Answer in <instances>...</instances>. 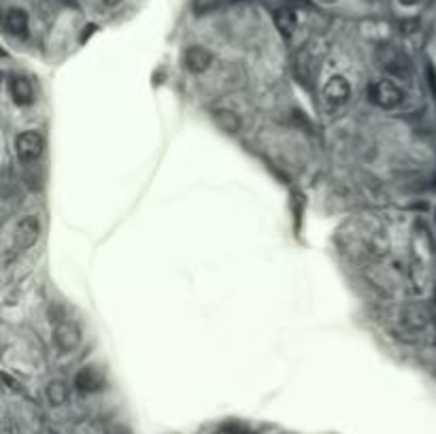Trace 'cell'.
I'll list each match as a JSON object with an SVG mask.
<instances>
[{
    "label": "cell",
    "mask_w": 436,
    "mask_h": 434,
    "mask_svg": "<svg viewBox=\"0 0 436 434\" xmlns=\"http://www.w3.org/2000/svg\"><path fill=\"white\" fill-rule=\"evenodd\" d=\"M9 90H11L15 105L28 107V105L35 103V87H32V83L26 77H13L11 83H9Z\"/></svg>",
    "instance_id": "ba28073f"
},
{
    "label": "cell",
    "mask_w": 436,
    "mask_h": 434,
    "mask_svg": "<svg viewBox=\"0 0 436 434\" xmlns=\"http://www.w3.org/2000/svg\"><path fill=\"white\" fill-rule=\"evenodd\" d=\"M47 398H49V403L53 407H60L69 400V387H66L62 381H51L47 385Z\"/></svg>",
    "instance_id": "4fadbf2b"
},
{
    "label": "cell",
    "mask_w": 436,
    "mask_h": 434,
    "mask_svg": "<svg viewBox=\"0 0 436 434\" xmlns=\"http://www.w3.org/2000/svg\"><path fill=\"white\" fill-rule=\"evenodd\" d=\"M417 3H419V0H400V5H405V7H413Z\"/></svg>",
    "instance_id": "9a60e30c"
},
{
    "label": "cell",
    "mask_w": 436,
    "mask_h": 434,
    "mask_svg": "<svg viewBox=\"0 0 436 434\" xmlns=\"http://www.w3.org/2000/svg\"><path fill=\"white\" fill-rule=\"evenodd\" d=\"M275 26L283 37H292V32L296 30V13L287 7L279 9L275 13Z\"/></svg>",
    "instance_id": "8fae6325"
},
{
    "label": "cell",
    "mask_w": 436,
    "mask_h": 434,
    "mask_svg": "<svg viewBox=\"0 0 436 434\" xmlns=\"http://www.w3.org/2000/svg\"><path fill=\"white\" fill-rule=\"evenodd\" d=\"M183 62H185V69H187L190 73L198 75V73H205V71L209 69L211 62H213V56H211L209 49L194 45V47H190V49L185 51Z\"/></svg>",
    "instance_id": "52a82bcc"
},
{
    "label": "cell",
    "mask_w": 436,
    "mask_h": 434,
    "mask_svg": "<svg viewBox=\"0 0 436 434\" xmlns=\"http://www.w3.org/2000/svg\"><path fill=\"white\" fill-rule=\"evenodd\" d=\"M377 58H379L381 69L385 73H389L392 77H396V79L409 77V73H411V60H409V56L402 51V49H398L394 45H385V47L379 49V56Z\"/></svg>",
    "instance_id": "7a4b0ae2"
},
{
    "label": "cell",
    "mask_w": 436,
    "mask_h": 434,
    "mask_svg": "<svg viewBox=\"0 0 436 434\" xmlns=\"http://www.w3.org/2000/svg\"><path fill=\"white\" fill-rule=\"evenodd\" d=\"M324 3H334V0H324Z\"/></svg>",
    "instance_id": "e0dca14e"
},
{
    "label": "cell",
    "mask_w": 436,
    "mask_h": 434,
    "mask_svg": "<svg viewBox=\"0 0 436 434\" xmlns=\"http://www.w3.org/2000/svg\"><path fill=\"white\" fill-rule=\"evenodd\" d=\"M56 324V330H53V335H56V343L62 351H73L79 343H81V330L77 328L75 322H71L69 317H58L53 319Z\"/></svg>",
    "instance_id": "3957f363"
},
{
    "label": "cell",
    "mask_w": 436,
    "mask_h": 434,
    "mask_svg": "<svg viewBox=\"0 0 436 434\" xmlns=\"http://www.w3.org/2000/svg\"><path fill=\"white\" fill-rule=\"evenodd\" d=\"M103 3H105L107 7H117V5L121 3V0H103Z\"/></svg>",
    "instance_id": "2e32d148"
},
{
    "label": "cell",
    "mask_w": 436,
    "mask_h": 434,
    "mask_svg": "<svg viewBox=\"0 0 436 434\" xmlns=\"http://www.w3.org/2000/svg\"><path fill=\"white\" fill-rule=\"evenodd\" d=\"M39 235H41V224H39V219L28 215V217H24V219L17 222L13 239H15V245L19 249H28V247H32V245L37 243Z\"/></svg>",
    "instance_id": "5b68a950"
},
{
    "label": "cell",
    "mask_w": 436,
    "mask_h": 434,
    "mask_svg": "<svg viewBox=\"0 0 436 434\" xmlns=\"http://www.w3.org/2000/svg\"><path fill=\"white\" fill-rule=\"evenodd\" d=\"M368 96L371 100L381 107V109H396L405 103V92L400 90L398 83L389 81V79H383V81H375L368 87Z\"/></svg>",
    "instance_id": "6da1fadb"
},
{
    "label": "cell",
    "mask_w": 436,
    "mask_h": 434,
    "mask_svg": "<svg viewBox=\"0 0 436 434\" xmlns=\"http://www.w3.org/2000/svg\"><path fill=\"white\" fill-rule=\"evenodd\" d=\"M215 122L221 130L230 132V135H234V132L241 130V117L237 113H232L228 109H219L215 111Z\"/></svg>",
    "instance_id": "7c38bea8"
},
{
    "label": "cell",
    "mask_w": 436,
    "mask_h": 434,
    "mask_svg": "<svg viewBox=\"0 0 436 434\" xmlns=\"http://www.w3.org/2000/svg\"><path fill=\"white\" fill-rule=\"evenodd\" d=\"M5 30L13 37H24L28 32V13L24 9H9L5 15Z\"/></svg>",
    "instance_id": "9c48e42d"
},
{
    "label": "cell",
    "mask_w": 436,
    "mask_h": 434,
    "mask_svg": "<svg viewBox=\"0 0 436 434\" xmlns=\"http://www.w3.org/2000/svg\"><path fill=\"white\" fill-rule=\"evenodd\" d=\"M15 149H17V156L22 162H35L41 158L43 149H45V141L39 132L35 130H26L17 137L15 141Z\"/></svg>",
    "instance_id": "277c9868"
},
{
    "label": "cell",
    "mask_w": 436,
    "mask_h": 434,
    "mask_svg": "<svg viewBox=\"0 0 436 434\" xmlns=\"http://www.w3.org/2000/svg\"><path fill=\"white\" fill-rule=\"evenodd\" d=\"M75 385L81 390V392H98L105 387V379L100 375L96 369H81L75 377Z\"/></svg>",
    "instance_id": "30bf717a"
},
{
    "label": "cell",
    "mask_w": 436,
    "mask_h": 434,
    "mask_svg": "<svg viewBox=\"0 0 436 434\" xmlns=\"http://www.w3.org/2000/svg\"><path fill=\"white\" fill-rule=\"evenodd\" d=\"M324 96L332 105H345L351 96V85L343 75H334L324 85Z\"/></svg>",
    "instance_id": "8992f818"
},
{
    "label": "cell",
    "mask_w": 436,
    "mask_h": 434,
    "mask_svg": "<svg viewBox=\"0 0 436 434\" xmlns=\"http://www.w3.org/2000/svg\"><path fill=\"white\" fill-rule=\"evenodd\" d=\"M215 434H249V432L245 428H241V426H224Z\"/></svg>",
    "instance_id": "5bb4252c"
}]
</instances>
